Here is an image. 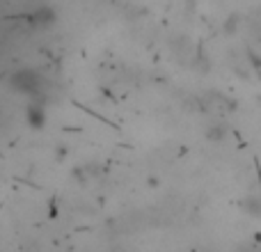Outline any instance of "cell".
Returning a JSON list of instances; mask_svg holds the SVG:
<instances>
[{"mask_svg":"<svg viewBox=\"0 0 261 252\" xmlns=\"http://www.w3.org/2000/svg\"><path fill=\"white\" fill-rule=\"evenodd\" d=\"M12 81H14V85H16L18 92H23V94H28V96H39L41 78L37 76L35 71H18Z\"/></svg>","mask_w":261,"mask_h":252,"instance_id":"6da1fadb","label":"cell"},{"mask_svg":"<svg viewBox=\"0 0 261 252\" xmlns=\"http://www.w3.org/2000/svg\"><path fill=\"white\" fill-rule=\"evenodd\" d=\"M28 124L32 126V129H41V126L46 124V110H44V104H41L39 99H35L30 106H28Z\"/></svg>","mask_w":261,"mask_h":252,"instance_id":"7a4b0ae2","label":"cell"},{"mask_svg":"<svg viewBox=\"0 0 261 252\" xmlns=\"http://www.w3.org/2000/svg\"><path fill=\"white\" fill-rule=\"evenodd\" d=\"M30 21L35 23V26H50V23L55 21V12L50 7H37L35 12L30 14Z\"/></svg>","mask_w":261,"mask_h":252,"instance_id":"3957f363","label":"cell"},{"mask_svg":"<svg viewBox=\"0 0 261 252\" xmlns=\"http://www.w3.org/2000/svg\"><path fill=\"white\" fill-rule=\"evenodd\" d=\"M227 135V129L220 124H213L211 129H206V140H211V142H222Z\"/></svg>","mask_w":261,"mask_h":252,"instance_id":"277c9868","label":"cell"},{"mask_svg":"<svg viewBox=\"0 0 261 252\" xmlns=\"http://www.w3.org/2000/svg\"><path fill=\"white\" fill-rule=\"evenodd\" d=\"M243 209L250 213V216L261 218V202H259L257 197H248V199H245V202H243Z\"/></svg>","mask_w":261,"mask_h":252,"instance_id":"5b68a950","label":"cell"},{"mask_svg":"<svg viewBox=\"0 0 261 252\" xmlns=\"http://www.w3.org/2000/svg\"><path fill=\"white\" fill-rule=\"evenodd\" d=\"M236 28H239V16H236V14H231V16L227 18V23H225V28H222V30H225V35H234Z\"/></svg>","mask_w":261,"mask_h":252,"instance_id":"8992f818","label":"cell"}]
</instances>
